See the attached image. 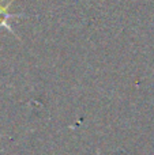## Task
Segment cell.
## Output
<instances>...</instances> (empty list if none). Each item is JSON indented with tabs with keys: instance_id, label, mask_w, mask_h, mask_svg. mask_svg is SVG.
Listing matches in <instances>:
<instances>
[{
	"instance_id": "cell-1",
	"label": "cell",
	"mask_w": 154,
	"mask_h": 155,
	"mask_svg": "<svg viewBox=\"0 0 154 155\" xmlns=\"http://www.w3.org/2000/svg\"><path fill=\"white\" fill-rule=\"evenodd\" d=\"M10 16H11L10 14H5V8L0 7V26H2V25L5 26V19L10 18Z\"/></svg>"
}]
</instances>
